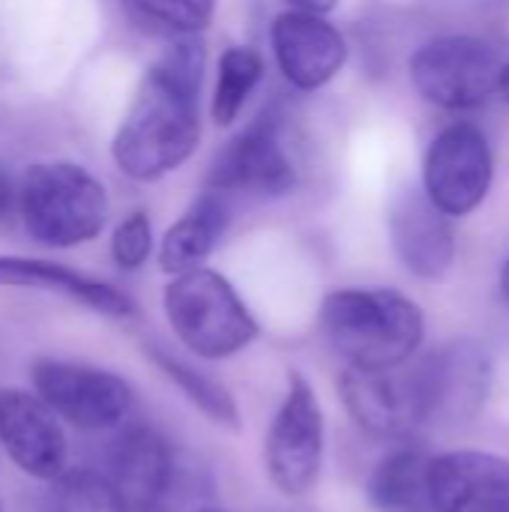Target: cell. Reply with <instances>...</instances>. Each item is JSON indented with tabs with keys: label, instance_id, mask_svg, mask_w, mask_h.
<instances>
[{
	"label": "cell",
	"instance_id": "22",
	"mask_svg": "<svg viewBox=\"0 0 509 512\" xmlns=\"http://www.w3.org/2000/svg\"><path fill=\"white\" fill-rule=\"evenodd\" d=\"M48 512H129V507L105 471L66 468L51 480Z\"/></svg>",
	"mask_w": 509,
	"mask_h": 512
},
{
	"label": "cell",
	"instance_id": "30",
	"mask_svg": "<svg viewBox=\"0 0 509 512\" xmlns=\"http://www.w3.org/2000/svg\"><path fill=\"white\" fill-rule=\"evenodd\" d=\"M0 512H6V504H3V498H0Z\"/></svg>",
	"mask_w": 509,
	"mask_h": 512
},
{
	"label": "cell",
	"instance_id": "8",
	"mask_svg": "<svg viewBox=\"0 0 509 512\" xmlns=\"http://www.w3.org/2000/svg\"><path fill=\"white\" fill-rule=\"evenodd\" d=\"M297 186L294 162L282 144V114L264 108L243 132H237L213 159L207 189L222 195H285Z\"/></svg>",
	"mask_w": 509,
	"mask_h": 512
},
{
	"label": "cell",
	"instance_id": "27",
	"mask_svg": "<svg viewBox=\"0 0 509 512\" xmlns=\"http://www.w3.org/2000/svg\"><path fill=\"white\" fill-rule=\"evenodd\" d=\"M501 288H504V297L509 300V258L507 264H504V270H501Z\"/></svg>",
	"mask_w": 509,
	"mask_h": 512
},
{
	"label": "cell",
	"instance_id": "17",
	"mask_svg": "<svg viewBox=\"0 0 509 512\" xmlns=\"http://www.w3.org/2000/svg\"><path fill=\"white\" fill-rule=\"evenodd\" d=\"M0 288H42V291L66 294L69 300L108 318L135 315V303L126 291L48 258L0 255Z\"/></svg>",
	"mask_w": 509,
	"mask_h": 512
},
{
	"label": "cell",
	"instance_id": "23",
	"mask_svg": "<svg viewBox=\"0 0 509 512\" xmlns=\"http://www.w3.org/2000/svg\"><path fill=\"white\" fill-rule=\"evenodd\" d=\"M132 24L159 36H198L210 18L216 0H120Z\"/></svg>",
	"mask_w": 509,
	"mask_h": 512
},
{
	"label": "cell",
	"instance_id": "26",
	"mask_svg": "<svg viewBox=\"0 0 509 512\" xmlns=\"http://www.w3.org/2000/svg\"><path fill=\"white\" fill-rule=\"evenodd\" d=\"M288 3H294V9H306V12L324 15V12H330L339 0H288Z\"/></svg>",
	"mask_w": 509,
	"mask_h": 512
},
{
	"label": "cell",
	"instance_id": "2",
	"mask_svg": "<svg viewBox=\"0 0 509 512\" xmlns=\"http://www.w3.org/2000/svg\"><path fill=\"white\" fill-rule=\"evenodd\" d=\"M321 330L348 369L405 366L426 336L420 306L393 288H342L321 303Z\"/></svg>",
	"mask_w": 509,
	"mask_h": 512
},
{
	"label": "cell",
	"instance_id": "1",
	"mask_svg": "<svg viewBox=\"0 0 509 512\" xmlns=\"http://www.w3.org/2000/svg\"><path fill=\"white\" fill-rule=\"evenodd\" d=\"M207 48L201 36L174 39L141 78L111 141L114 165L138 183L177 171L201 138V81Z\"/></svg>",
	"mask_w": 509,
	"mask_h": 512
},
{
	"label": "cell",
	"instance_id": "11",
	"mask_svg": "<svg viewBox=\"0 0 509 512\" xmlns=\"http://www.w3.org/2000/svg\"><path fill=\"white\" fill-rule=\"evenodd\" d=\"M0 447L30 480L51 483L69 468L63 420L33 390H0Z\"/></svg>",
	"mask_w": 509,
	"mask_h": 512
},
{
	"label": "cell",
	"instance_id": "29",
	"mask_svg": "<svg viewBox=\"0 0 509 512\" xmlns=\"http://www.w3.org/2000/svg\"><path fill=\"white\" fill-rule=\"evenodd\" d=\"M192 512H225V510H213V507H201V510H192Z\"/></svg>",
	"mask_w": 509,
	"mask_h": 512
},
{
	"label": "cell",
	"instance_id": "12",
	"mask_svg": "<svg viewBox=\"0 0 509 512\" xmlns=\"http://www.w3.org/2000/svg\"><path fill=\"white\" fill-rule=\"evenodd\" d=\"M105 474L129 512H162L177 489V459L150 426H126L105 450Z\"/></svg>",
	"mask_w": 509,
	"mask_h": 512
},
{
	"label": "cell",
	"instance_id": "9",
	"mask_svg": "<svg viewBox=\"0 0 509 512\" xmlns=\"http://www.w3.org/2000/svg\"><path fill=\"white\" fill-rule=\"evenodd\" d=\"M492 174L495 162L486 132L459 120L432 138L423 162V189L447 216H468L486 201Z\"/></svg>",
	"mask_w": 509,
	"mask_h": 512
},
{
	"label": "cell",
	"instance_id": "24",
	"mask_svg": "<svg viewBox=\"0 0 509 512\" xmlns=\"http://www.w3.org/2000/svg\"><path fill=\"white\" fill-rule=\"evenodd\" d=\"M153 252V225L144 210L129 213L123 222H117L111 234V258L120 270L132 273L147 264Z\"/></svg>",
	"mask_w": 509,
	"mask_h": 512
},
{
	"label": "cell",
	"instance_id": "25",
	"mask_svg": "<svg viewBox=\"0 0 509 512\" xmlns=\"http://www.w3.org/2000/svg\"><path fill=\"white\" fill-rule=\"evenodd\" d=\"M18 195H15V183H12V177H9V171L0 165V219L9 213V207H12V201H15Z\"/></svg>",
	"mask_w": 509,
	"mask_h": 512
},
{
	"label": "cell",
	"instance_id": "28",
	"mask_svg": "<svg viewBox=\"0 0 509 512\" xmlns=\"http://www.w3.org/2000/svg\"><path fill=\"white\" fill-rule=\"evenodd\" d=\"M501 96L509 99V63L504 66V75H501Z\"/></svg>",
	"mask_w": 509,
	"mask_h": 512
},
{
	"label": "cell",
	"instance_id": "14",
	"mask_svg": "<svg viewBox=\"0 0 509 512\" xmlns=\"http://www.w3.org/2000/svg\"><path fill=\"white\" fill-rule=\"evenodd\" d=\"M390 240L408 273L435 282L444 279L456 261V234L450 216L426 195V189L402 186L387 210Z\"/></svg>",
	"mask_w": 509,
	"mask_h": 512
},
{
	"label": "cell",
	"instance_id": "7",
	"mask_svg": "<svg viewBox=\"0 0 509 512\" xmlns=\"http://www.w3.org/2000/svg\"><path fill=\"white\" fill-rule=\"evenodd\" d=\"M30 381L33 393L63 423L81 432L117 429L132 411V387L111 369L72 360H36Z\"/></svg>",
	"mask_w": 509,
	"mask_h": 512
},
{
	"label": "cell",
	"instance_id": "19",
	"mask_svg": "<svg viewBox=\"0 0 509 512\" xmlns=\"http://www.w3.org/2000/svg\"><path fill=\"white\" fill-rule=\"evenodd\" d=\"M432 459L402 447L387 453L369 477V501L378 512H435L429 489Z\"/></svg>",
	"mask_w": 509,
	"mask_h": 512
},
{
	"label": "cell",
	"instance_id": "21",
	"mask_svg": "<svg viewBox=\"0 0 509 512\" xmlns=\"http://www.w3.org/2000/svg\"><path fill=\"white\" fill-rule=\"evenodd\" d=\"M264 75V60L258 51L252 48H225L219 57V78H216V90H213V102H210V117L216 126H231L246 99L252 96V90L258 87Z\"/></svg>",
	"mask_w": 509,
	"mask_h": 512
},
{
	"label": "cell",
	"instance_id": "16",
	"mask_svg": "<svg viewBox=\"0 0 509 512\" xmlns=\"http://www.w3.org/2000/svg\"><path fill=\"white\" fill-rule=\"evenodd\" d=\"M435 512H509V459L480 450L441 453L429 465Z\"/></svg>",
	"mask_w": 509,
	"mask_h": 512
},
{
	"label": "cell",
	"instance_id": "6",
	"mask_svg": "<svg viewBox=\"0 0 509 512\" xmlns=\"http://www.w3.org/2000/svg\"><path fill=\"white\" fill-rule=\"evenodd\" d=\"M501 75L504 63L498 51L489 42L465 33L438 36L411 57V81L417 93L426 102L450 111L489 102L495 93H501Z\"/></svg>",
	"mask_w": 509,
	"mask_h": 512
},
{
	"label": "cell",
	"instance_id": "4",
	"mask_svg": "<svg viewBox=\"0 0 509 512\" xmlns=\"http://www.w3.org/2000/svg\"><path fill=\"white\" fill-rule=\"evenodd\" d=\"M165 318L195 357L225 360L258 339V321L240 300L234 285L207 267L174 276L162 294Z\"/></svg>",
	"mask_w": 509,
	"mask_h": 512
},
{
	"label": "cell",
	"instance_id": "10",
	"mask_svg": "<svg viewBox=\"0 0 509 512\" xmlns=\"http://www.w3.org/2000/svg\"><path fill=\"white\" fill-rule=\"evenodd\" d=\"M348 414L360 429L378 438H405L417 426L429 423L426 396L417 375L411 369H348L339 381Z\"/></svg>",
	"mask_w": 509,
	"mask_h": 512
},
{
	"label": "cell",
	"instance_id": "15",
	"mask_svg": "<svg viewBox=\"0 0 509 512\" xmlns=\"http://www.w3.org/2000/svg\"><path fill=\"white\" fill-rule=\"evenodd\" d=\"M279 72L297 90H318L339 75L348 60L345 36L318 12L288 9L270 27Z\"/></svg>",
	"mask_w": 509,
	"mask_h": 512
},
{
	"label": "cell",
	"instance_id": "13",
	"mask_svg": "<svg viewBox=\"0 0 509 512\" xmlns=\"http://www.w3.org/2000/svg\"><path fill=\"white\" fill-rule=\"evenodd\" d=\"M417 366L429 423H465L480 414L492 387V360L474 342L432 351Z\"/></svg>",
	"mask_w": 509,
	"mask_h": 512
},
{
	"label": "cell",
	"instance_id": "5",
	"mask_svg": "<svg viewBox=\"0 0 509 512\" xmlns=\"http://www.w3.org/2000/svg\"><path fill=\"white\" fill-rule=\"evenodd\" d=\"M324 408L303 372H288V387L264 441L270 483L285 498H303L318 486L324 468Z\"/></svg>",
	"mask_w": 509,
	"mask_h": 512
},
{
	"label": "cell",
	"instance_id": "18",
	"mask_svg": "<svg viewBox=\"0 0 509 512\" xmlns=\"http://www.w3.org/2000/svg\"><path fill=\"white\" fill-rule=\"evenodd\" d=\"M228 222H231L228 195L216 189H204L192 201V207L165 231L159 243V267L168 276H180L201 267L219 246Z\"/></svg>",
	"mask_w": 509,
	"mask_h": 512
},
{
	"label": "cell",
	"instance_id": "20",
	"mask_svg": "<svg viewBox=\"0 0 509 512\" xmlns=\"http://www.w3.org/2000/svg\"><path fill=\"white\" fill-rule=\"evenodd\" d=\"M147 357L153 360V366L213 423L228 426V429H240V408L231 396V390L225 384H219L216 378L204 375L201 369L189 366L186 360L168 354L165 348L147 345Z\"/></svg>",
	"mask_w": 509,
	"mask_h": 512
},
{
	"label": "cell",
	"instance_id": "3",
	"mask_svg": "<svg viewBox=\"0 0 509 512\" xmlns=\"http://www.w3.org/2000/svg\"><path fill=\"white\" fill-rule=\"evenodd\" d=\"M18 213L30 240L45 249H75L96 240L108 222L102 180L78 162H36L18 183Z\"/></svg>",
	"mask_w": 509,
	"mask_h": 512
}]
</instances>
